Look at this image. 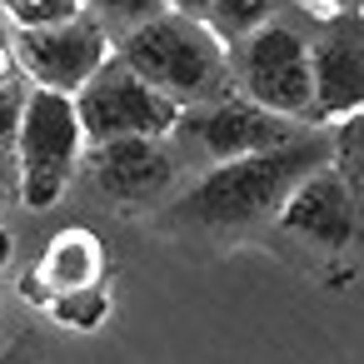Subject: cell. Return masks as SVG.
<instances>
[{
	"label": "cell",
	"instance_id": "19",
	"mask_svg": "<svg viewBox=\"0 0 364 364\" xmlns=\"http://www.w3.org/2000/svg\"><path fill=\"white\" fill-rule=\"evenodd\" d=\"M210 6H215V0H170V11L195 16V21H205V16H210Z\"/></svg>",
	"mask_w": 364,
	"mask_h": 364
},
{
	"label": "cell",
	"instance_id": "6",
	"mask_svg": "<svg viewBox=\"0 0 364 364\" xmlns=\"http://www.w3.org/2000/svg\"><path fill=\"white\" fill-rule=\"evenodd\" d=\"M115 41L105 36V26L80 11L60 26H41V31H16L11 41V60L16 70L41 85V90H60V95H75L105 60H110Z\"/></svg>",
	"mask_w": 364,
	"mask_h": 364
},
{
	"label": "cell",
	"instance_id": "4",
	"mask_svg": "<svg viewBox=\"0 0 364 364\" xmlns=\"http://www.w3.org/2000/svg\"><path fill=\"white\" fill-rule=\"evenodd\" d=\"M85 135L75 120V100L60 90H26L21 125H16V165H21V205L26 210H50L70 175L80 170Z\"/></svg>",
	"mask_w": 364,
	"mask_h": 364
},
{
	"label": "cell",
	"instance_id": "12",
	"mask_svg": "<svg viewBox=\"0 0 364 364\" xmlns=\"http://www.w3.org/2000/svg\"><path fill=\"white\" fill-rule=\"evenodd\" d=\"M60 329H80V334H90V329H100L105 319H110V284L100 279V284H85V289H70V294H55V299H46L41 304Z\"/></svg>",
	"mask_w": 364,
	"mask_h": 364
},
{
	"label": "cell",
	"instance_id": "3",
	"mask_svg": "<svg viewBox=\"0 0 364 364\" xmlns=\"http://www.w3.org/2000/svg\"><path fill=\"white\" fill-rule=\"evenodd\" d=\"M230 90L250 105L284 115V120H314V85H309V36L289 21H264L245 41L230 46Z\"/></svg>",
	"mask_w": 364,
	"mask_h": 364
},
{
	"label": "cell",
	"instance_id": "14",
	"mask_svg": "<svg viewBox=\"0 0 364 364\" xmlns=\"http://www.w3.org/2000/svg\"><path fill=\"white\" fill-rule=\"evenodd\" d=\"M359 135H364V115H344V120H334V130H329V170H334L354 195H359V185H364Z\"/></svg>",
	"mask_w": 364,
	"mask_h": 364
},
{
	"label": "cell",
	"instance_id": "10",
	"mask_svg": "<svg viewBox=\"0 0 364 364\" xmlns=\"http://www.w3.org/2000/svg\"><path fill=\"white\" fill-rule=\"evenodd\" d=\"M279 225L289 240L319 250V255H344L354 240H359V195L329 170V165H314L279 205V215L269 220Z\"/></svg>",
	"mask_w": 364,
	"mask_h": 364
},
{
	"label": "cell",
	"instance_id": "9",
	"mask_svg": "<svg viewBox=\"0 0 364 364\" xmlns=\"http://www.w3.org/2000/svg\"><path fill=\"white\" fill-rule=\"evenodd\" d=\"M309 85L314 120L334 125L344 115H364V11L319 21L309 36Z\"/></svg>",
	"mask_w": 364,
	"mask_h": 364
},
{
	"label": "cell",
	"instance_id": "15",
	"mask_svg": "<svg viewBox=\"0 0 364 364\" xmlns=\"http://www.w3.org/2000/svg\"><path fill=\"white\" fill-rule=\"evenodd\" d=\"M85 11L105 26L110 41H120L125 31H135V26L155 21L160 11H170V0H85Z\"/></svg>",
	"mask_w": 364,
	"mask_h": 364
},
{
	"label": "cell",
	"instance_id": "7",
	"mask_svg": "<svg viewBox=\"0 0 364 364\" xmlns=\"http://www.w3.org/2000/svg\"><path fill=\"white\" fill-rule=\"evenodd\" d=\"M90 185L110 210H145L170 200L175 190V145L170 135H120V140H90L85 155Z\"/></svg>",
	"mask_w": 364,
	"mask_h": 364
},
{
	"label": "cell",
	"instance_id": "2",
	"mask_svg": "<svg viewBox=\"0 0 364 364\" xmlns=\"http://www.w3.org/2000/svg\"><path fill=\"white\" fill-rule=\"evenodd\" d=\"M115 55L180 110L230 90V46L205 21L180 11H160L155 21L125 31L115 41Z\"/></svg>",
	"mask_w": 364,
	"mask_h": 364
},
{
	"label": "cell",
	"instance_id": "17",
	"mask_svg": "<svg viewBox=\"0 0 364 364\" xmlns=\"http://www.w3.org/2000/svg\"><path fill=\"white\" fill-rule=\"evenodd\" d=\"M21 105H26V85L16 80V70L0 80V155L16 145V125H21Z\"/></svg>",
	"mask_w": 364,
	"mask_h": 364
},
{
	"label": "cell",
	"instance_id": "1",
	"mask_svg": "<svg viewBox=\"0 0 364 364\" xmlns=\"http://www.w3.org/2000/svg\"><path fill=\"white\" fill-rule=\"evenodd\" d=\"M329 165V130H299L284 145L215 160L200 180H190L170 205L165 225L190 235H245L279 215L284 195L314 170Z\"/></svg>",
	"mask_w": 364,
	"mask_h": 364
},
{
	"label": "cell",
	"instance_id": "5",
	"mask_svg": "<svg viewBox=\"0 0 364 364\" xmlns=\"http://www.w3.org/2000/svg\"><path fill=\"white\" fill-rule=\"evenodd\" d=\"M70 100H75V120H80L85 145L120 140V135H170L180 120V105L170 95H160L155 85H145L115 50Z\"/></svg>",
	"mask_w": 364,
	"mask_h": 364
},
{
	"label": "cell",
	"instance_id": "18",
	"mask_svg": "<svg viewBox=\"0 0 364 364\" xmlns=\"http://www.w3.org/2000/svg\"><path fill=\"white\" fill-rule=\"evenodd\" d=\"M299 6H304L309 16L329 21V16H349V11H364V0H299Z\"/></svg>",
	"mask_w": 364,
	"mask_h": 364
},
{
	"label": "cell",
	"instance_id": "13",
	"mask_svg": "<svg viewBox=\"0 0 364 364\" xmlns=\"http://www.w3.org/2000/svg\"><path fill=\"white\" fill-rule=\"evenodd\" d=\"M274 6H279V0H215L210 16H205V26H210L225 46H235V41H245L250 31H259L264 21H274Z\"/></svg>",
	"mask_w": 364,
	"mask_h": 364
},
{
	"label": "cell",
	"instance_id": "8",
	"mask_svg": "<svg viewBox=\"0 0 364 364\" xmlns=\"http://www.w3.org/2000/svg\"><path fill=\"white\" fill-rule=\"evenodd\" d=\"M299 130H304L299 120L269 115V110L250 105L245 95L225 90V95H215V100L185 105L170 135H180V145L200 150L205 160H235V155H255V150L284 145V140L299 135Z\"/></svg>",
	"mask_w": 364,
	"mask_h": 364
},
{
	"label": "cell",
	"instance_id": "16",
	"mask_svg": "<svg viewBox=\"0 0 364 364\" xmlns=\"http://www.w3.org/2000/svg\"><path fill=\"white\" fill-rule=\"evenodd\" d=\"M0 6L16 21V31H41V26H60V21L80 16L85 0H0Z\"/></svg>",
	"mask_w": 364,
	"mask_h": 364
},
{
	"label": "cell",
	"instance_id": "21",
	"mask_svg": "<svg viewBox=\"0 0 364 364\" xmlns=\"http://www.w3.org/2000/svg\"><path fill=\"white\" fill-rule=\"evenodd\" d=\"M11 70H16V60H11V46H6V41H0V80H6Z\"/></svg>",
	"mask_w": 364,
	"mask_h": 364
},
{
	"label": "cell",
	"instance_id": "11",
	"mask_svg": "<svg viewBox=\"0 0 364 364\" xmlns=\"http://www.w3.org/2000/svg\"><path fill=\"white\" fill-rule=\"evenodd\" d=\"M110 279V259H105V245L95 230L85 225H70L60 235H50V245L41 250V259L31 264L26 274V294L36 304L55 299V294H70V289H85V284H100Z\"/></svg>",
	"mask_w": 364,
	"mask_h": 364
},
{
	"label": "cell",
	"instance_id": "20",
	"mask_svg": "<svg viewBox=\"0 0 364 364\" xmlns=\"http://www.w3.org/2000/svg\"><path fill=\"white\" fill-rule=\"evenodd\" d=\"M0 364H41V359H36V349H31V344H16V349L0 354Z\"/></svg>",
	"mask_w": 364,
	"mask_h": 364
}]
</instances>
